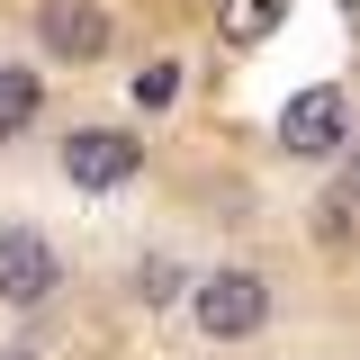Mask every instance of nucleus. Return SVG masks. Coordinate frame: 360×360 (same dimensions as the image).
I'll return each mask as SVG.
<instances>
[{"instance_id":"obj_1","label":"nucleus","mask_w":360,"mask_h":360,"mask_svg":"<svg viewBox=\"0 0 360 360\" xmlns=\"http://www.w3.org/2000/svg\"><path fill=\"white\" fill-rule=\"evenodd\" d=\"M270 324V288L252 270H217L207 288H198V333L207 342H243V333H262Z\"/></svg>"},{"instance_id":"obj_2","label":"nucleus","mask_w":360,"mask_h":360,"mask_svg":"<svg viewBox=\"0 0 360 360\" xmlns=\"http://www.w3.org/2000/svg\"><path fill=\"white\" fill-rule=\"evenodd\" d=\"M342 135H352V99H342L333 82L297 90V99H288V117H279V144H288V153H307V162H315V153H333Z\"/></svg>"},{"instance_id":"obj_3","label":"nucleus","mask_w":360,"mask_h":360,"mask_svg":"<svg viewBox=\"0 0 360 360\" xmlns=\"http://www.w3.org/2000/svg\"><path fill=\"white\" fill-rule=\"evenodd\" d=\"M63 172L82 180V189H127L135 172H144V144L117 127H82L72 144H63Z\"/></svg>"},{"instance_id":"obj_4","label":"nucleus","mask_w":360,"mask_h":360,"mask_svg":"<svg viewBox=\"0 0 360 360\" xmlns=\"http://www.w3.org/2000/svg\"><path fill=\"white\" fill-rule=\"evenodd\" d=\"M45 288H54V243H45L37 225H9L0 234V297L9 307H37Z\"/></svg>"},{"instance_id":"obj_5","label":"nucleus","mask_w":360,"mask_h":360,"mask_svg":"<svg viewBox=\"0 0 360 360\" xmlns=\"http://www.w3.org/2000/svg\"><path fill=\"white\" fill-rule=\"evenodd\" d=\"M37 37L54 45L63 63H90V54H108V9H99V0H45Z\"/></svg>"},{"instance_id":"obj_6","label":"nucleus","mask_w":360,"mask_h":360,"mask_svg":"<svg viewBox=\"0 0 360 360\" xmlns=\"http://www.w3.org/2000/svg\"><path fill=\"white\" fill-rule=\"evenodd\" d=\"M37 72H18V63H0V144L9 135H27V117H37Z\"/></svg>"},{"instance_id":"obj_7","label":"nucleus","mask_w":360,"mask_h":360,"mask_svg":"<svg viewBox=\"0 0 360 360\" xmlns=\"http://www.w3.org/2000/svg\"><path fill=\"white\" fill-rule=\"evenodd\" d=\"M279 18H288V0H225V37H234V45L279 37Z\"/></svg>"},{"instance_id":"obj_8","label":"nucleus","mask_w":360,"mask_h":360,"mask_svg":"<svg viewBox=\"0 0 360 360\" xmlns=\"http://www.w3.org/2000/svg\"><path fill=\"white\" fill-rule=\"evenodd\" d=\"M172 90H180V63H144L135 72V108H172Z\"/></svg>"},{"instance_id":"obj_9","label":"nucleus","mask_w":360,"mask_h":360,"mask_svg":"<svg viewBox=\"0 0 360 360\" xmlns=\"http://www.w3.org/2000/svg\"><path fill=\"white\" fill-rule=\"evenodd\" d=\"M135 288H144V297H172L180 270H172V262H144V270H135Z\"/></svg>"},{"instance_id":"obj_10","label":"nucleus","mask_w":360,"mask_h":360,"mask_svg":"<svg viewBox=\"0 0 360 360\" xmlns=\"http://www.w3.org/2000/svg\"><path fill=\"white\" fill-rule=\"evenodd\" d=\"M342 189H352V198H360V144H352V162H342Z\"/></svg>"}]
</instances>
